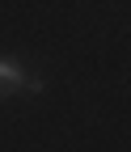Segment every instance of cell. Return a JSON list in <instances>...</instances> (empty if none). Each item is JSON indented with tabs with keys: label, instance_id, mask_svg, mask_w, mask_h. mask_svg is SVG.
<instances>
[{
	"label": "cell",
	"instance_id": "cell-1",
	"mask_svg": "<svg viewBox=\"0 0 131 152\" xmlns=\"http://www.w3.org/2000/svg\"><path fill=\"white\" fill-rule=\"evenodd\" d=\"M0 85H4L9 93H13V89H21V85H26V76H21V68H17L13 59H0Z\"/></svg>",
	"mask_w": 131,
	"mask_h": 152
},
{
	"label": "cell",
	"instance_id": "cell-2",
	"mask_svg": "<svg viewBox=\"0 0 131 152\" xmlns=\"http://www.w3.org/2000/svg\"><path fill=\"white\" fill-rule=\"evenodd\" d=\"M0 97H9V89H4V85H0Z\"/></svg>",
	"mask_w": 131,
	"mask_h": 152
}]
</instances>
